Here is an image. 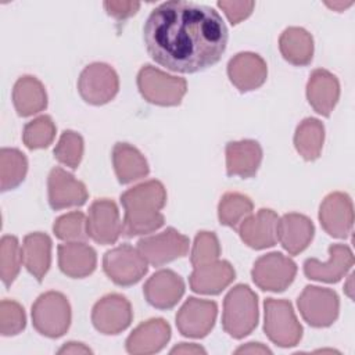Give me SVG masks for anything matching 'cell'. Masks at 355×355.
Returning a JSON list of instances; mask_svg holds the SVG:
<instances>
[{
  "label": "cell",
  "instance_id": "6da1fadb",
  "mask_svg": "<svg viewBox=\"0 0 355 355\" xmlns=\"http://www.w3.org/2000/svg\"><path fill=\"white\" fill-rule=\"evenodd\" d=\"M143 40L158 65L179 73H194L222 58L229 31L215 8L171 0L151 10L143 26Z\"/></svg>",
  "mask_w": 355,
  "mask_h": 355
},
{
  "label": "cell",
  "instance_id": "7a4b0ae2",
  "mask_svg": "<svg viewBox=\"0 0 355 355\" xmlns=\"http://www.w3.org/2000/svg\"><path fill=\"white\" fill-rule=\"evenodd\" d=\"M125 209L123 234L128 237L148 234L165 223L161 209L166 204V190L159 180H147L121 194Z\"/></svg>",
  "mask_w": 355,
  "mask_h": 355
},
{
  "label": "cell",
  "instance_id": "3957f363",
  "mask_svg": "<svg viewBox=\"0 0 355 355\" xmlns=\"http://www.w3.org/2000/svg\"><path fill=\"white\" fill-rule=\"evenodd\" d=\"M258 297L247 284L234 286L223 300L222 326L233 338H244L258 324Z\"/></svg>",
  "mask_w": 355,
  "mask_h": 355
},
{
  "label": "cell",
  "instance_id": "277c9868",
  "mask_svg": "<svg viewBox=\"0 0 355 355\" xmlns=\"http://www.w3.org/2000/svg\"><path fill=\"white\" fill-rule=\"evenodd\" d=\"M32 324L42 336L58 338L71 326V305L58 291H47L37 297L32 305Z\"/></svg>",
  "mask_w": 355,
  "mask_h": 355
},
{
  "label": "cell",
  "instance_id": "5b68a950",
  "mask_svg": "<svg viewBox=\"0 0 355 355\" xmlns=\"http://www.w3.org/2000/svg\"><path fill=\"white\" fill-rule=\"evenodd\" d=\"M137 87L148 103L161 107H173L179 105L184 97L187 82L183 78L168 75L147 64L137 73Z\"/></svg>",
  "mask_w": 355,
  "mask_h": 355
},
{
  "label": "cell",
  "instance_id": "8992f818",
  "mask_svg": "<svg viewBox=\"0 0 355 355\" xmlns=\"http://www.w3.org/2000/svg\"><path fill=\"white\" fill-rule=\"evenodd\" d=\"M263 308V330L268 338L282 348L297 345L302 337V326L294 313L291 302L287 300L266 298Z\"/></svg>",
  "mask_w": 355,
  "mask_h": 355
},
{
  "label": "cell",
  "instance_id": "52a82bcc",
  "mask_svg": "<svg viewBox=\"0 0 355 355\" xmlns=\"http://www.w3.org/2000/svg\"><path fill=\"white\" fill-rule=\"evenodd\" d=\"M119 90V78L115 69L105 62H92L78 78L80 97L92 105L110 103Z\"/></svg>",
  "mask_w": 355,
  "mask_h": 355
},
{
  "label": "cell",
  "instance_id": "ba28073f",
  "mask_svg": "<svg viewBox=\"0 0 355 355\" xmlns=\"http://www.w3.org/2000/svg\"><path fill=\"white\" fill-rule=\"evenodd\" d=\"M103 269L115 284L128 287L144 277L148 272V263L137 248L122 244L104 254Z\"/></svg>",
  "mask_w": 355,
  "mask_h": 355
},
{
  "label": "cell",
  "instance_id": "9c48e42d",
  "mask_svg": "<svg viewBox=\"0 0 355 355\" xmlns=\"http://www.w3.org/2000/svg\"><path fill=\"white\" fill-rule=\"evenodd\" d=\"M297 305L304 320L312 327H329L338 318V295L326 287L306 286L300 294Z\"/></svg>",
  "mask_w": 355,
  "mask_h": 355
},
{
  "label": "cell",
  "instance_id": "30bf717a",
  "mask_svg": "<svg viewBox=\"0 0 355 355\" xmlns=\"http://www.w3.org/2000/svg\"><path fill=\"white\" fill-rule=\"evenodd\" d=\"M297 275L295 262L282 252H269L259 257L251 269L254 283L263 291H284Z\"/></svg>",
  "mask_w": 355,
  "mask_h": 355
},
{
  "label": "cell",
  "instance_id": "8fae6325",
  "mask_svg": "<svg viewBox=\"0 0 355 355\" xmlns=\"http://www.w3.org/2000/svg\"><path fill=\"white\" fill-rule=\"evenodd\" d=\"M190 240L173 227H168L158 234L143 237L137 241V250L148 265L162 266L178 258L187 255Z\"/></svg>",
  "mask_w": 355,
  "mask_h": 355
},
{
  "label": "cell",
  "instance_id": "7c38bea8",
  "mask_svg": "<svg viewBox=\"0 0 355 355\" xmlns=\"http://www.w3.org/2000/svg\"><path fill=\"white\" fill-rule=\"evenodd\" d=\"M133 319L132 305L126 297L111 293L100 298L92 309V323L97 331L107 336L126 330Z\"/></svg>",
  "mask_w": 355,
  "mask_h": 355
},
{
  "label": "cell",
  "instance_id": "4fadbf2b",
  "mask_svg": "<svg viewBox=\"0 0 355 355\" xmlns=\"http://www.w3.org/2000/svg\"><path fill=\"white\" fill-rule=\"evenodd\" d=\"M87 236L103 245L114 244L123 233L116 204L108 198H98L92 202L86 216Z\"/></svg>",
  "mask_w": 355,
  "mask_h": 355
},
{
  "label": "cell",
  "instance_id": "5bb4252c",
  "mask_svg": "<svg viewBox=\"0 0 355 355\" xmlns=\"http://www.w3.org/2000/svg\"><path fill=\"white\" fill-rule=\"evenodd\" d=\"M216 315L215 301L190 297L176 313V327L184 337L202 338L212 330Z\"/></svg>",
  "mask_w": 355,
  "mask_h": 355
},
{
  "label": "cell",
  "instance_id": "9a60e30c",
  "mask_svg": "<svg viewBox=\"0 0 355 355\" xmlns=\"http://www.w3.org/2000/svg\"><path fill=\"white\" fill-rule=\"evenodd\" d=\"M319 220L323 230L336 239H345L352 233L354 207L351 197L343 191H333L319 207Z\"/></svg>",
  "mask_w": 355,
  "mask_h": 355
},
{
  "label": "cell",
  "instance_id": "2e32d148",
  "mask_svg": "<svg viewBox=\"0 0 355 355\" xmlns=\"http://www.w3.org/2000/svg\"><path fill=\"white\" fill-rule=\"evenodd\" d=\"M47 191L49 204L55 211L71 207H80L89 197L86 186L72 173L60 166H55L50 171L47 178Z\"/></svg>",
  "mask_w": 355,
  "mask_h": 355
},
{
  "label": "cell",
  "instance_id": "e0dca14e",
  "mask_svg": "<svg viewBox=\"0 0 355 355\" xmlns=\"http://www.w3.org/2000/svg\"><path fill=\"white\" fill-rule=\"evenodd\" d=\"M354 265V255L347 244H331L329 247V259L320 262L316 258H308L304 262V273L308 279L324 283L340 282Z\"/></svg>",
  "mask_w": 355,
  "mask_h": 355
},
{
  "label": "cell",
  "instance_id": "ac0fdd59",
  "mask_svg": "<svg viewBox=\"0 0 355 355\" xmlns=\"http://www.w3.org/2000/svg\"><path fill=\"white\" fill-rule=\"evenodd\" d=\"M227 76L241 93L261 87L268 76L265 60L251 51H241L227 62Z\"/></svg>",
  "mask_w": 355,
  "mask_h": 355
},
{
  "label": "cell",
  "instance_id": "d6986e66",
  "mask_svg": "<svg viewBox=\"0 0 355 355\" xmlns=\"http://www.w3.org/2000/svg\"><path fill=\"white\" fill-rule=\"evenodd\" d=\"M279 216L273 209L261 208L247 216L237 227L240 239L254 250L273 247L277 243Z\"/></svg>",
  "mask_w": 355,
  "mask_h": 355
},
{
  "label": "cell",
  "instance_id": "ffe728a7",
  "mask_svg": "<svg viewBox=\"0 0 355 355\" xmlns=\"http://www.w3.org/2000/svg\"><path fill=\"white\" fill-rule=\"evenodd\" d=\"M143 294L151 306L157 309H171L183 297L184 282L176 272L161 269L144 283Z\"/></svg>",
  "mask_w": 355,
  "mask_h": 355
},
{
  "label": "cell",
  "instance_id": "44dd1931",
  "mask_svg": "<svg viewBox=\"0 0 355 355\" xmlns=\"http://www.w3.org/2000/svg\"><path fill=\"white\" fill-rule=\"evenodd\" d=\"M171 338V326L162 318L140 323L126 338V351L133 355L159 352Z\"/></svg>",
  "mask_w": 355,
  "mask_h": 355
},
{
  "label": "cell",
  "instance_id": "7402d4cb",
  "mask_svg": "<svg viewBox=\"0 0 355 355\" xmlns=\"http://www.w3.org/2000/svg\"><path fill=\"white\" fill-rule=\"evenodd\" d=\"M340 97V83L334 73L318 68L311 72L306 83V98L322 116H330Z\"/></svg>",
  "mask_w": 355,
  "mask_h": 355
},
{
  "label": "cell",
  "instance_id": "603a6c76",
  "mask_svg": "<svg viewBox=\"0 0 355 355\" xmlns=\"http://www.w3.org/2000/svg\"><path fill=\"white\" fill-rule=\"evenodd\" d=\"M236 277L234 268L229 261L216 259L214 262L194 266L189 277L190 288L198 294H219Z\"/></svg>",
  "mask_w": 355,
  "mask_h": 355
},
{
  "label": "cell",
  "instance_id": "cb8c5ba5",
  "mask_svg": "<svg viewBox=\"0 0 355 355\" xmlns=\"http://www.w3.org/2000/svg\"><path fill=\"white\" fill-rule=\"evenodd\" d=\"M225 154L227 176L251 178L257 173L262 161V147L258 141L251 139L229 141Z\"/></svg>",
  "mask_w": 355,
  "mask_h": 355
},
{
  "label": "cell",
  "instance_id": "d4e9b609",
  "mask_svg": "<svg viewBox=\"0 0 355 355\" xmlns=\"http://www.w3.org/2000/svg\"><path fill=\"white\" fill-rule=\"evenodd\" d=\"M313 233L315 226L305 215L290 212L279 218L277 241L290 255L302 252L311 244Z\"/></svg>",
  "mask_w": 355,
  "mask_h": 355
},
{
  "label": "cell",
  "instance_id": "484cf974",
  "mask_svg": "<svg viewBox=\"0 0 355 355\" xmlns=\"http://www.w3.org/2000/svg\"><path fill=\"white\" fill-rule=\"evenodd\" d=\"M58 266L61 272L72 279H82L92 275L97 265V254L85 241H71L60 244Z\"/></svg>",
  "mask_w": 355,
  "mask_h": 355
},
{
  "label": "cell",
  "instance_id": "4316f807",
  "mask_svg": "<svg viewBox=\"0 0 355 355\" xmlns=\"http://www.w3.org/2000/svg\"><path fill=\"white\" fill-rule=\"evenodd\" d=\"M111 157L115 175L122 184L140 180L150 173L148 162L144 155L129 143H115Z\"/></svg>",
  "mask_w": 355,
  "mask_h": 355
},
{
  "label": "cell",
  "instance_id": "83f0119b",
  "mask_svg": "<svg viewBox=\"0 0 355 355\" xmlns=\"http://www.w3.org/2000/svg\"><path fill=\"white\" fill-rule=\"evenodd\" d=\"M22 263L26 270L40 283L51 263V239L42 232L29 233L24 237Z\"/></svg>",
  "mask_w": 355,
  "mask_h": 355
},
{
  "label": "cell",
  "instance_id": "f1b7e54d",
  "mask_svg": "<svg viewBox=\"0 0 355 355\" xmlns=\"http://www.w3.org/2000/svg\"><path fill=\"white\" fill-rule=\"evenodd\" d=\"M12 104L19 116H31L47 107V93L43 83L32 75L18 78L12 87Z\"/></svg>",
  "mask_w": 355,
  "mask_h": 355
},
{
  "label": "cell",
  "instance_id": "f546056e",
  "mask_svg": "<svg viewBox=\"0 0 355 355\" xmlns=\"http://www.w3.org/2000/svg\"><path fill=\"white\" fill-rule=\"evenodd\" d=\"M279 50L287 62L297 67L308 65L313 57V37L304 28H286L279 37Z\"/></svg>",
  "mask_w": 355,
  "mask_h": 355
},
{
  "label": "cell",
  "instance_id": "4dcf8cb0",
  "mask_svg": "<svg viewBox=\"0 0 355 355\" xmlns=\"http://www.w3.org/2000/svg\"><path fill=\"white\" fill-rule=\"evenodd\" d=\"M324 141V126L316 118H305L294 133V147L305 161H315L320 157Z\"/></svg>",
  "mask_w": 355,
  "mask_h": 355
},
{
  "label": "cell",
  "instance_id": "1f68e13d",
  "mask_svg": "<svg viewBox=\"0 0 355 355\" xmlns=\"http://www.w3.org/2000/svg\"><path fill=\"white\" fill-rule=\"evenodd\" d=\"M28 172V159L18 148L0 150V187L8 191L19 186Z\"/></svg>",
  "mask_w": 355,
  "mask_h": 355
},
{
  "label": "cell",
  "instance_id": "d6a6232c",
  "mask_svg": "<svg viewBox=\"0 0 355 355\" xmlns=\"http://www.w3.org/2000/svg\"><path fill=\"white\" fill-rule=\"evenodd\" d=\"M254 204L251 198L243 193L227 191L222 196L218 205V218L220 225L236 229L252 214Z\"/></svg>",
  "mask_w": 355,
  "mask_h": 355
},
{
  "label": "cell",
  "instance_id": "836d02e7",
  "mask_svg": "<svg viewBox=\"0 0 355 355\" xmlns=\"http://www.w3.org/2000/svg\"><path fill=\"white\" fill-rule=\"evenodd\" d=\"M22 263V252L15 236L6 234L0 241V277L6 287L11 283L19 273Z\"/></svg>",
  "mask_w": 355,
  "mask_h": 355
},
{
  "label": "cell",
  "instance_id": "e575fe53",
  "mask_svg": "<svg viewBox=\"0 0 355 355\" xmlns=\"http://www.w3.org/2000/svg\"><path fill=\"white\" fill-rule=\"evenodd\" d=\"M55 137V125L49 115H40L28 122L22 130V141L29 150L46 148Z\"/></svg>",
  "mask_w": 355,
  "mask_h": 355
},
{
  "label": "cell",
  "instance_id": "d590c367",
  "mask_svg": "<svg viewBox=\"0 0 355 355\" xmlns=\"http://www.w3.org/2000/svg\"><path fill=\"white\" fill-rule=\"evenodd\" d=\"M83 148H85V143H83V137L75 132V130H64L60 136L58 143L54 147V158L71 168V169H76L82 161L83 157Z\"/></svg>",
  "mask_w": 355,
  "mask_h": 355
},
{
  "label": "cell",
  "instance_id": "8d00e7d4",
  "mask_svg": "<svg viewBox=\"0 0 355 355\" xmlns=\"http://www.w3.org/2000/svg\"><path fill=\"white\" fill-rule=\"evenodd\" d=\"M53 232L57 239L71 243V241H85L87 236L86 230V216L80 211H72L58 216L54 220Z\"/></svg>",
  "mask_w": 355,
  "mask_h": 355
},
{
  "label": "cell",
  "instance_id": "74e56055",
  "mask_svg": "<svg viewBox=\"0 0 355 355\" xmlns=\"http://www.w3.org/2000/svg\"><path fill=\"white\" fill-rule=\"evenodd\" d=\"M219 255H220V245L216 234L214 232H207V230L198 232L190 252V262L193 268L214 262L219 259Z\"/></svg>",
  "mask_w": 355,
  "mask_h": 355
},
{
  "label": "cell",
  "instance_id": "f35d334b",
  "mask_svg": "<svg viewBox=\"0 0 355 355\" xmlns=\"http://www.w3.org/2000/svg\"><path fill=\"white\" fill-rule=\"evenodd\" d=\"M26 316L21 304L14 300L0 302V333L4 337L15 336L25 329Z\"/></svg>",
  "mask_w": 355,
  "mask_h": 355
},
{
  "label": "cell",
  "instance_id": "ab89813d",
  "mask_svg": "<svg viewBox=\"0 0 355 355\" xmlns=\"http://www.w3.org/2000/svg\"><path fill=\"white\" fill-rule=\"evenodd\" d=\"M216 6L226 14L227 19L230 21L232 25H237L243 19L251 15L255 3L254 1H227V0H220L216 3Z\"/></svg>",
  "mask_w": 355,
  "mask_h": 355
},
{
  "label": "cell",
  "instance_id": "60d3db41",
  "mask_svg": "<svg viewBox=\"0 0 355 355\" xmlns=\"http://www.w3.org/2000/svg\"><path fill=\"white\" fill-rule=\"evenodd\" d=\"M103 6H104L108 15H111L115 19H119V21H123L126 18L133 17L140 8L139 1H123V0L104 1Z\"/></svg>",
  "mask_w": 355,
  "mask_h": 355
},
{
  "label": "cell",
  "instance_id": "b9f144b4",
  "mask_svg": "<svg viewBox=\"0 0 355 355\" xmlns=\"http://www.w3.org/2000/svg\"><path fill=\"white\" fill-rule=\"evenodd\" d=\"M57 352L58 354H92L93 351L89 347H86L83 343L69 341V343H65Z\"/></svg>",
  "mask_w": 355,
  "mask_h": 355
},
{
  "label": "cell",
  "instance_id": "7bdbcfd3",
  "mask_svg": "<svg viewBox=\"0 0 355 355\" xmlns=\"http://www.w3.org/2000/svg\"><path fill=\"white\" fill-rule=\"evenodd\" d=\"M234 354H272V351L261 343H248L239 347Z\"/></svg>",
  "mask_w": 355,
  "mask_h": 355
},
{
  "label": "cell",
  "instance_id": "ee69618b",
  "mask_svg": "<svg viewBox=\"0 0 355 355\" xmlns=\"http://www.w3.org/2000/svg\"><path fill=\"white\" fill-rule=\"evenodd\" d=\"M171 354H205V349L197 344L182 343L171 349Z\"/></svg>",
  "mask_w": 355,
  "mask_h": 355
},
{
  "label": "cell",
  "instance_id": "f6af8a7d",
  "mask_svg": "<svg viewBox=\"0 0 355 355\" xmlns=\"http://www.w3.org/2000/svg\"><path fill=\"white\" fill-rule=\"evenodd\" d=\"M326 6L333 8V10H336V11H344L347 7L352 6V1H347V3H344V1H333V3H326Z\"/></svg>",
  "mask_w": 355,
  "mask_h": 355
},
{
  "label": "cell",
  "instance_id": "bcb514c9",
  "mask_svg": "<svg viewBox=\"0 0 355 355\" xmlns=\"http://www.w3.org/2000/svg\"><path fill=\"white\" fill-rule=\"evenodd\" d=\"M352 277H354V275L351 273V275H349V277H348V283H347V286H345V293L348 294V297H349V298H352V291H351V290H352V288H351Z\"/></svg>",
  "mask_w": 355,
  "mask_h": 355
}]
</instances>
